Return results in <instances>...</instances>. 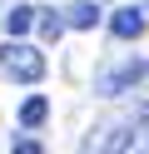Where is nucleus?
Here are the masks:
<instances>
[{"mask_svg": "<svg viewBox=\"0 0 149 154\" xmlns=\"http://www.w3.org/2000/svg\"><path fill=\"white\" fill-rule=\"evenodd\" d=\"M45 70H50V65H45V50H40V45L15 40V35L0 45V75H5V80H15V85H40Z\"/></svg>", "mask_w": 149, "mask_h": 154, "instance_id": "1", "label": "nucleus"}, {"mask_svg": "<svg viewBox=\"0 0 149 154\" xmlns=\"http://www.w3.org/2000/svg\"><path fill=\"white\" fill-rule=\"evenodd\" d=\"M89 154H149V124H114L89 144Z\"/></svg>", "mask_w": 149, "mask_h": 154, "instance_id": "2", "label": "nucleus"}, {"mask_svg": "<svg viewBox=\"0 0 149 154\" xmlns=\"http://www.w3.org/2000/svg\"><path fill=\"white\" fill-rule=\"evenodd\" d=\"M144 80H149V60H144V55H139V60H119V65H109V70L95 80V94L114 100V94H129L134 85H144Z\"/></svg>", "mask_w": 149, "mask_h": 154, "instance_id": "3", "label": "nucleus"}, {"mask_svg": "<svg viewBox=\"0 0 149 154\" xmlns=\"http://www.w3.org/2000/svg\"><path fill=\"white\" fill-rule=\"evenodd\" d=\"M144 25H149V10H144V5H119V10L109 15V35H114V40H139Z\"/></svg>", "mask_w": 149, "mask_h": 154, "instance_id": "4", "label": "nucleus"}, {"mask_svg": "<svg viewBox=\"0 0 149 154\" xmlns=\"http://www.w3.org/2000/svg\"><path fill=\"white\" fill-rule=\"evenodd\" d=\"M99 20H104V15H99L95 0H75V5H65V25H70V30H95Z\"/></svg>", "mask_w": 149, "mask_h": 154, "instance_id": "5", "label": "nucleus"}, {"mask_svg": "<svg viewBox=\"0 0 149 154\" xmlns=\"http://www.w3.org/2000/svg\"><path fill=\"white\" fill-rule=\"evenodd\" d=\"M35 15H40V5H10V10H5V35L25 40V35L35 30Z\"/></svg>", "mask_w": 149, "mask_h": 154, "instance_id": "6", "label": "nucleus"}, {"mask_svg": "<svg viewBox=\"0 0 149 154\" xmlns=\"http://www.w3.org/2000/svg\"><path fill=\"white\" fill-rule=\"evenodd\" d=\"M45 119H50V100L45 94H30V100L20 104V129H40Z\"/></svg>", "mask_w": 149, "mask_h": 154, "instance_id": "7", "label": "nucleus"}, {"mask_svg": "<svg viewBox=\"0 0 149 154\" xmlns=\"http://www.w3.org/2000/svg\"><path fill=\"white\" fill-rule=\"evenodd\" d=\"M35 25H40V40H45V45H55L60 35L70 30V25H65V15H60V10H40V15H35Z\"/></svg>", "mask_w": 149, "mask_h": 154, "instance_id": "8", "label": "nucleus"}, {"mask_svg": "<svg viewBox=\"0 0 149 154\" xmlns=\"http://www.w3.org/2000/svg\"><path fill=\"white\" fill-rule=\"evenodd\" d=\"M10 154H45V144H40L35 134H20V139L10 144Z\"/></svg>", "mask_w": 149, "mask_h": 154, "instance_id": "9", "label": "nucleus"}, {"mask_svg": "<svg viewBox=\"0 0 149 154\" xmlns=\"http://www.w3.org/2000/svg\"><path fill=\"white\" fill-rule=\"evenodd\" d=\"M144 10H149V5H144Z\"/></svg>", "mask_w": 149, "mask_h": 154, "instance_id": "10", "label": "nucleus"}]
</instances>
